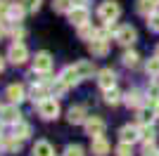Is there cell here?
Instances as JSON below:
<instances>
[{"instance_id": "41", "label": "cell", "mask_w": 159, "mask_h": 156, "mask_svg": "<svg viewBox=\"0 0 159 156\" xmlns=\"http://www.w3.org/2000/svg\"><path fill=\"white\" fill-rule=\"evenodd\" d=\"M154 57H159V45H157V50H154Z\"/></svg>"}, {"instance_id": "13", "label": "cell", "mask_w": 159, "mask_h": 156, "mask_svg": "<svg viewBox=\"0 0 159 156\" xmlns=\"http://www.w3.org/2000/svg\"><path fill=\"white\" fill-rule=\"evenodd\" d=\"M119 137H121V142H131L133 144L140 137V128H131V125H126V128H121Z\"/></svg>"}, {"instance_id": "44", "label": "cell", "mask_w": 159, "mask_h": 156, "mask_svg": "<svg viewBox=\"0 0 159 156\" xmlns=\"http://www.w3.org/2000/svg\"><path fill=\"white\" fill-rule=\"evenodd\" d=\"M0 147H2V142H0Z\"/></svg>"}, {"instance_id": "36", "label": "cell", "mask_w": 159, "mask_h": 156, "mask_svg": "<svg viewBox=\"0 0 159 156\" xmlns=\"http://www.w3.org/2000/svg\"><path fill=\"white\" fill-rule=\"evenodd\" d=\"M12 36H14V40H17V38H24V28H21V26H17V28L12 31Z\"/></svg>"}, {"instance_id": "19", "label": "cell", "mask_w": 159, "mask_h": 156, "mask_svg": "<svg viewBox=\"0 0 159 156\" xmlns=\"http://www.w3.org/2000/svg\"><path fill=\"white\" fill-rule=\"evenodd\" d=\"M76 71H79L81 78L93 76V62H81V64H76Z\"/></svg>"}, {"instance_id": "38", "label": "cell", "mask_w": 159, "mask_h": 156, "mask_svg": "<svg viewBox=\"0 0 159 156\" xmlns=\"http://www.w3.org/2000/svg\"><path fill=\"white\" fill-rule=\"evenodd\" d=\"M5 36V21H0V38Z\"/></svg>"}, {"instance_id": "24", "label": "cell", "mask_w": 159, "mask_h": 156, "mask_svg": "<svg viewBox=\"0 0 159 156\" xmlns=\"http://www.w3.org/2000/svg\"><path fill=\"white\" fill-rule=\"evenodd\" d=\"M154 7H157V5H154L152 0H140V2H138V12L140 14H152Z\"/></svg>"}, {"instance_id": "28", "label": "cell", "mask_w": 159, "mask_h": 156, "mask_svg": "<svg viewBox=\"0 0 159 156\" xmlns=\"http://www.w3.org/2000/svg\"><path fill=\"white\" fill-rule=\"evenodd\" d=\"M147 26H150L152 31H157V33H159V12L147 14Z\"/></svg>"}, {"instance_id": "40", "label": "cell", "mask_w": 159, "mask_h": 156, "mask_svg": "<svg viewBox=\"0 0 159 156\" xmlns=\"http://www.w3.org/2000/svg\"><path fill=\"white\" fill-rule=\"evenodd\" d=\"M2 69H5V59L0 57V71H2Z\"/></svg>"}, {"instance_id": "43", "label": "cell", "mask_w": 159, "mask_h": 156, "mask_svg": "<svg viewBox=\"0 0 159 156\" xmlns=\"http://www.w3.org/2000/svg\"><path fill=\"white\" fill-rule=\"evenodd\" d=\"M0 132H2V123H0Z\"/></svg>"}, {"instance_id": "11", "label": "cell", "mask_w": 159, "mask_h": 156, "mask_svg": "<svg viewBox=\"0 0 159 156\" xmlns=\"http://www.w3.org/2000/svg\"><path fill=\"white\" fill-rule=\"evenodd\" d=\"M90 151H93L95 156H107V154H109V144H107V140H105L102 135H100V137H93Z\"/></svg>"}, {"instance_id": "9", "label": "cell", "mask_w": 159, "mask_h": 156, "mask_svg": "<svg viewBox=\"0 0 159 156\" xmlns=\"http://www.w3.org/2000/svg\"><path fill=\"white\" fill-rule=\"evenodd\" d=\"M114 80H116V73H114L112 69H102V71L98 73V83H100V88H105V90L114 88Z\"/></svg>"}, {"instance_id": "29", "label": "cell", "mask_w": 159, "mask_h": 156, "mask_svg": "<svg viewBox=\"0 0 159 156\" xmlns=\"http://www.w3.org/2000/svg\"><path fill=\"white\" fill-rule=\"evenodd\" d=\"M24 10H26V7H21V5H12V7H10V17L19 21L21 17H24Z\"/></svg>"}, {"instance_id": "26", "label": "cell", "mask_w": 159, "mask_h": 156, "mask_svg": "<svg viewBox=\"0 0 159 156\" xmlns=\"http://www.w3.org/2000/svg\"><path fill=\"white\" fill-rule=\"evenodd\" d=\"M52 7L57 10V12H69V10L74 7V2H71V0H55Z\"/></svg>"}, {"instance_id": "2", "label": "cell", "mask_w": 159, "mask_h": 156, "mask_svg": "<svg viewBox=\"0 0 159 156\" xmlns=\"http://www.w3.org/2000/svg\"><path fill=\"white\" fill-rule=\"evenodd\" d=\"M98 14H100V19H102V21H114V19L121 14V7H119V2L107 0V2H102V5H100Z\"/></svg>"}, {"instance_id": "3", "label": "cell", "mask_w": 159, "mask_h": 156, "mask_svg": "<svg viewBox=\"0 0 159 156\" xmlns=\"http://www.w3.org/2000/svg\"><path fill=\"white\" fill-rule=\"evenodd\" d=\"M7 59H10V62H12V64H24V62H26L29 59V50H26V45H24V43H14L12 47H10V52H7Z\"/></svg>"}, {"instance_id": "25", "label": "cell", "mask_w": 159, "mask_h": 156, "mask_svg": "<svg viewBox=\"0 0 159 156\" xmlns=\"http://www.w3.org/2000/svg\"><path fill=\"white\" fill-rule=\"evenodd\" d=\"M140 137L145 140V142H150V140H154V128L150 123H143V128H140Z\"/></svg>"}, {"instance_id": "1", "label": "cell", "mask_w": 159, "mask_h": 156, "mask_svg": "<svg viewBox=\"0 0 159 156\" xmlns=\"http://www.w3.org/2000/svg\"><path fill=\"white\" fill-rule=\"evenodd\" d=\"M38 114L45 121H52V118L60 116V102L57 99H43V102H38Z\"/></svg>"}, {"instance_id": "6", "label": "cell", "mask_w": 159, "mask_h": 156, "mask_svg": "<svg viewBox=\"0 0 159 156\" xmlns=\"http://www.w3.org/2000/svg\"><path fill=\"white\" fill-rule=\"evenodd\" d=\"M0 121L2 123H19L21 121V114L17 109V104H10V106H0Z\"/></svg>"}, {"instance_id": "33", "label": "cell", "mask_w": 159, "mask_h": 156, "mask_svg": "<svg viewBox=\"0 0 159 156\" xmlns=\"http://www.w3.org/2000/svg\"><path fill=\"white\" fill-rule=\"evenodd\" d=\"M138 118H140V123H150V121L154 118V111H150V109H143Z\"/></svg>"}, {"instance_id": "20", "label": "cell", "mask_w": 159, "mask_h": 156, "mask_svg": "<svg viewBox=\"0 0 159 156\" xmlns=\"http://www.w3.org/2000/svg\"><path fill=\"white\" fill-rule=\"evenodd\" d=\"M14 135L19 137V140H26V137L31 135V128H29L26 123H21V121H19V123H14Z\"/></svg>"}, {"instance_id": "14", "label": "cell", "mask_w": 159, "mask_h": 156, "mask_svg": "<svg viewBox=\"0 0 159 156\" xmlns=\"http://www.w3.org/2000/svg\"><path fill=\"white\" fill-rule=\"evenodd\" d=\"M62 80H64L66 85H74L76 80H81V76H79V71H76V66H66L64 71H62Z\"/></svg>"}, {"instance_id": "18", "label": "cell", "mask_w": 159, "mask_h": 156, "mask_svg": "<svg viewBox=\"0 0 159 156\" xmlns=\"http://www.w3.org/2000/svg\"><path fill=\"white\" fill-rule=\"evenodd\" d=\"M124 64L126 66H131V69H135L138 66V62H140V57H138V52H133V50H128V52H124Z\"/></svg>"}, {"instance_id": "34", "label": "cell", "mask_w": 159, "mask_h": 156, "mask_svg": "<svg viewBox=\"0 0 159 156\" xmlns=\"http://www.w3.org/2000/svg\"><path fill=\"white\" fill-rule=\"evenodd\" d=\"M24 7H26L29 12H36L40 7V0H24Z\"/></svg>"}, {"instance_id": "23", "label": "cell", "mask_w": 159, "mask_h": 156, "mask_svg": "<svg viewBox=\"0 0 159 156\" xmlns=\"http://www.w3.org/2000/svg\"><path fill=\"white\" fill-rule=\"evenodd\" d=\"M31 99H33V102H43V99H48L45 97V88H43V85H33V88H31Z\"/></svg>"}, {"instance_id": "17", "label": "cell", "mask_w": 159, "mask_h": 156, "mask_svg": "<svg viewBox=\"0 0 159 156\" xmlns=\"http://www.w3.org/2000/svg\"><path fill=\"white\" fill-rule=\"evenodd\" d=\"M105 102L109 104V106H116V104L121 102V95H119V90H114V88L105 90Z\"/></svg>"}, {"instance_id": "37", "label": "cell", "mask_w": 159, "mask_h": 156, "mask_svg": "<svg viewBox=\"0 0 159 156\" xmlns=\"http://www.w3.org/2000/svg\"><path fill=\"white\" fill-rule=\"evenodd\" d=\"M74 7H86V0H71Z\"/></svg>"}, {"instance_id": "7", "label": "cell", "mask_w": 159, "mask_h": 156, "mask_svg": "<svg viewBox=\"0 0 159 156\" xmlns=\"http://www.w3.org/2000/svg\"><path fill=\"white\" fill-rule=\"evenodd\" d=\"M135 38H138V33L133 26H121L119 33H116V43H121V45H133Z\"/></svg>"}, {"instance_id": "5", "label": "cell", "mask_w": 159, "mask_h": 156, "mask_svg": "<svg viewBox=\"0 0 159 156\" xmlns=\"http://www.w3.org/2000/svg\"><path fill=\"white\" fill-rule=\"evenodd\" d=\"M50 69H52V57H50V52H38L36 59H33V71L48 73Z\"/></svg>"}, {"instance_id": "16", "label": "cell", "mask_w": 159, "mask_h": 156, "mask_svg": "<svg viewBox=\"0 0 159 156\" xmlns=\"http://www.w3.org/2000/svg\"><path fill=\"white\" fill-rule=\"evenodd\" d=\"M33 156H52V144L45 142V140L36 142V147H33Z\"/></svg>"}, {"instance_id": "12", "label": "cell", "mask_w": 159, "mask_h": 156, "mask_svg": "<svg viewBox=\"0 0 159 156\" xmlns=\"http://www.w3.org/2000/svg\"><path fill=\"white\" fill-rule=\"evenodd\" d=\"M7 99H10V102H14V104H19L21 99H26V97H24V85L12 83L10 88H7Z\"/></svg>"}, {"instance_id": "42", "label": "cell", "mask_w": 159, "mask_h": 156, "mask_svg": "<svg viewBox=\"0 0 159 156\" xmlns=\"http://www.w3.org/2000/svg\"><path fill=\"white\" fill-rule=\"evenodd\" d=\"M152 2H154V5H159V0H152Z\"/></svg>"}, {"instance_id": "21", "label": "cell", "mask_w": 159, "mask_h": 156, "mask_svg": "<svg viewBox=\"0 0 159 156\" xmlns=\"http://www.w3.org/2000/svg\"><path fill=\"white\" fill-rule=\"evenodd\" d=\"M124 102H126L128 106H140L143 97H140V92H138V90H131V92L126 95V97H124Z\"/></svg>"}, {"instance_id": "15", "label": "cell", "mask_w": 159, "mask_h": 156, "mask_svg": "<svg viewBox=\"0 0 159 156\" xmlns=\"http://www.w3.org/2000/svg\"><path fill=\"white\" fill-rule=\"evenodd\" d=\"M69 123H86V109L83 106H71L69 109Z\"/></svg>"}, {"instance_id": "35", "label": "cell", "mask_w": 159, "mask_h": 156, "mask_svg": "<svg viewBox=\"0 0 159 156\" xmlns=\"http://www.w3.org/2000/svg\"><path fill=\"white\" fill-rule=\"evenodd\" d=\"M5 14H10V7H7V2L0 0V17H5Z\"/></svg>"}, {"instance_id": "22", "label": "cell", "mask_w": 159, "mask_h": 156, "mask_svg": "<svg viewBox=\"0 0 159 156\" xmlns=\"http://www.w3.org/2000/svg\"><path fill=\"white\" fill-rule=\"evenodd\" d=\"M79 36H81V38H83V40H88V38L93 40L95 36H98V31H95L93 26H88V24H83V26H79Z\"/></svg>"}, {"instance_id": "10", "label": "cell", "mask_w": 159, "mask_h": 156, "mask_svg": "<svg viewBox=\"0 0 159 156\" xmlns=\"http://www.w3.org/2000/svg\"><path fill=\"white\" fill-rule=\"evenodd\" d=\"M88 50H90V54L93 57H105L107 52H109V45H107L105 38H95L90 45H88Z\"/></svg>"}, {"instance_id": "4", "label": "cell", "mask_w": 159, "mask_h": 156, "mask_svg": "<svg viewBox=\"0 0 159 156\" xmlns=\"http://www.w3.org/2000/svg\"><path fill=\"white\" fill-rule=\"evenodd\" d=\"M83 125H86V132H88L90 137H100L102 132H105V128H107V123H105V121H102L100 116H90V118H86V123H83Z\"/></svg>"}, {"instance_id": "8", "label": "cell", "mask_w": 159, "mask_h": 156, "mask_svg": "<svg viewBox=\"0 0 159 156\" xmlns=\"http://www.w3.org/2000/svg\"><path fill=\"white\" fill-rule=\"evenodd\" d=\"M69 21L74 26H83L88 21V10L86 7H71L69 10Z\"/></svg>"}, {"instance_id": "27", "label": "cell", "mask_w": 159, "mask_h": 156, "mask_svg": "<svg viewBox=\"0 0 159 156\" xmlns=\"http://www.w3.org/2000/svg\"><path fill=\"white\" fill-rule=\"evenodd\" d=\"M5 149H10V151H19V149H21V140H19L17 135L10 137V140H5Z\"/></svg>"}, {"instance_id": "32", "label": "cell", "mask_w": 159, "mask_h": 156, "mask_svg": "<svg viewBox=\"0 0 159 156\" xmlns=\"http://www.w3.org/2000/svg\"><path fill=\"white\" fill-rule=\"evenodd\" d=\"M116 154H119V156H131L133 154V151H131V142H121L119 149H116Z\"/></svg>"}, {"instance_id": "30", "label": "cell", "mask_w": 159, "mask_h": 156, "mask_svg": "<svg viewBox=\"0 0 159 156\" xmlns=\"http://www.w3.org/2000/svg\"><path fill=\"white\" fill-rule=\"evenodd\" d=\"M147 73H152V76L159 73V57H152L150 62H147Z\"/></svg>"}, {"instance_id": "45", "label": "cell", "mask_w": 159, "mask_h": 156, "mask_svg": "<svg viewBox=\"0 0 159 156\" xmlns=\"http://www.w3.org/2000/svg\"><path fill=\"white\" fill-rule=\"evenodd\" d=\"M157 156H159V154H157Z\"/></svg>"}, {"instance_id": "31", "label": "cell", "mask_w": 159, "mask_h": 156, "mask_svg": "<svg viewBox=\"0 0 159 156\" xmlns=\"http://www.w3.org/2000/svg\"><path fill=\"white\" fill-rule=\"evenodd\" d=\"M64 156H83V149H81L79 144H71V147H66Z\"/></svg>"}, {"instance_id": "39", "label": "cell", "mask_w": 159, "mask_h": 156, "mask_svg": "<svg viewBox=\"0 0 159 156\" xmlns=\"http://www.w3.org/2000/svg\"><path fill=\"white\" fill-rule=\"evenodd\" d=\"M154 116H159V102L154 104Z\"/></svg>"}]
</instances>
